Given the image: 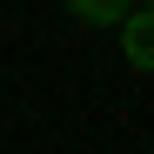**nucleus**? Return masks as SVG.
I'll return each instance as SVG.
<instances>
[{
	"label": "nucleus",
	"mask_w": 154,
	"mask_h": 154,
	"mask_svg": "<svg viewBox=\"0 0 154 154\" xmlns=\"http://www.w3.org/2000/svg\"><path fill=\"white\" fill-rule=\"evenodd\" d=\"M147 7H154V0H147Z\"/></svg>",
	"instance_id": "3"
},
{
	"label": "nucleus",
	"mask_w": 154,
	"mask_h": 154,
	"mask_svg": "<svg viewBox=\"0 0 154 154\" xmlns=\"http://www.w3.org/2000/svg\"><path fill=\"white\" fill-rule=\"evenodd\" d=\"M121 54H127V67L154 74V14H127V27H121Z\"/></svg>",
	"instance_id": "1"
},
{
	"label": "nucleus",
	"mask_w": 154,
	"mask_h": 154,
	"mask_svg": "<svg viewBox=\"0 0 154 154\" xmlns=\"http://www.w3.org/2000/svg\"><path fill=\"white\" fill-rule=\"evenodd\" d=\"M67 14H81L87 27H127L134 0H67Z\"/></svg>",
	"instance_id": "2"
}]
</instances>
